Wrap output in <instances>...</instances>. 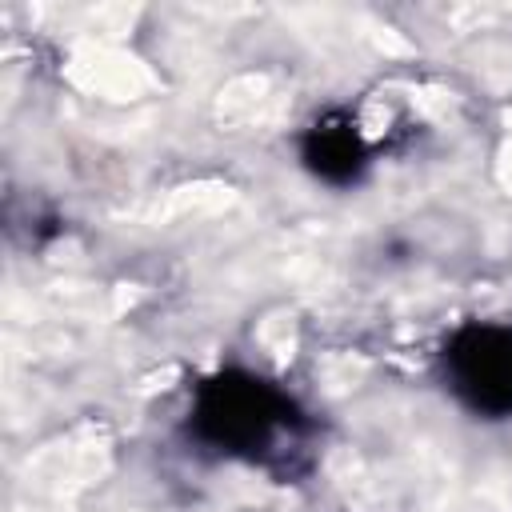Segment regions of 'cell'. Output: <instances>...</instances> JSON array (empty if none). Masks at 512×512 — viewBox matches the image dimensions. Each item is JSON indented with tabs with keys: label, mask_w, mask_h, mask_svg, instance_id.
Wrapping results in <instances>:
<instances>
[{
	"label": "cell",
	"mask_w": 512,
	"mask_h": 512,
	"mask_svg": "<svg viewBox=\"0 0 512 512\" xmlns=\"http://www.w3.org/2000/svg\"><path fill=\"white\" fill-rule=\"evenodd\" d=\"M184 432L216 456L276 468L304 448L312 420L276 380L248 368H220L192 388Z\"/></svg>",
	"instance_id": "1"
},
{
	"label": "cell",
	"mask_w": 512,
	"mask_h": 512,
	"mask_svg": "<svg viewBox=\"0 0 512 512\" xmlns=\"http://www.w3.org/2000/svg\"><path fill=\"white\" fill-rule=\"evenodd\" d=\"M300 164L308 176H316L328 188H352L364 180L372 164V148L356 120L340 108L320 112L304 132H300Z\"/></svg>",
	"instance_id": "3"
},
{
	"label": "cell",
	"mask_w": 512,
	"mask_h": 512,
	"mask_svg": "<svg viewBox=\"0 0 512 512\" xmlns=\"http://www.w3.org/2000/svg\"><path fill=\"white\" fill-rule=\"evenodd\" d=\"M448 396L476 420H512V324L464 320L436 352Z\"/></svg>",
	"instance_id": "2"
}]
</instances>
